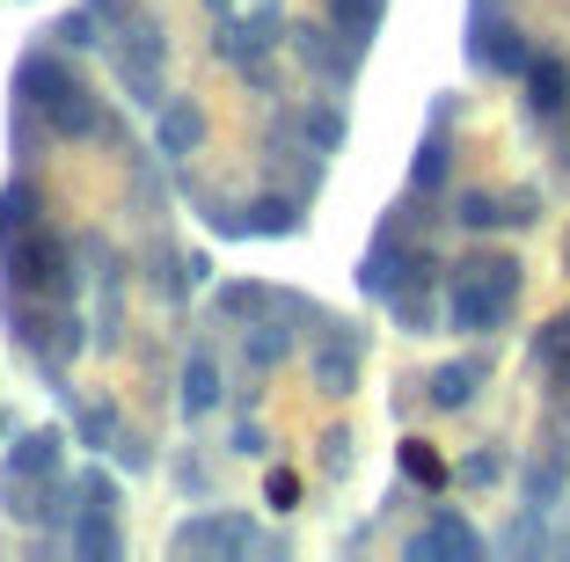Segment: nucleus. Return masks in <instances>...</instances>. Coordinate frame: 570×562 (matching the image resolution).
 <instances>
[{"instance_id":"1","label":"nucleus","mask_w":570,"mask_h":562,"mask_svg":"<svg viewBox=\"0 0 570 562\" xmlns=\"http://www.w3.org/2000/svg\"><path fill=\"white\" fill-rule=\"evenodd\" d=\"M512 299H520V264L512 256H469L446 285V329L490 336L512 322Z\"/></svg>"},{"instance_id":"2","label":"nucleus","mask_w":570,"mask_h":562,"mask_svg":"<svg viewBox=\"0 0 570 562\" xmlns=\"http://www.w3.org/2000/svg\"><path fill=\"white\" fill-rule=\"evenodd\" d=\"M8 278H16V293H30V299H73V248L59 241V234H45V227H22V241H16V256H8Z\"/></svg>"},{"instance_id":"3","label":"nucleus","mask_w":570,"mask_h":562,"mask_svg":"<svg viewBox=\"0 0 570 562\" xmlns=\"http://www.w3.org/2000/svg\"><path fill=\"white\" fill-rule=\"evenodd\" d=\"M417 270H439L424 248H403V219H387L381 234H373V248H366V264H358V293L366 299H395Z\"/></svg>"},{"instance_id":"4","label":"nucleus","mask_w":570,"mask_h":562,"mask_svg":"<svg viewBox=\"0 0 570 562\" xmlns=\"http://www.w3.org/2000/svg\"><path fill=\"white\" fill-rule=\"evenodd\" d=\"M469 51H475V67L498 73V81H527V67H534V45H527L520 22H490L483 8H475V37H469Z\"/></svg>"},{"instance_id":"5","label":"nucleus","mask_w":570,"mask_h":562,"mask_svg":"<svg viewBox=\"0 0 570 562\" xmlns=\"http://www.w3.org/2000/svg\"><path fill=\"white\" fill-rule=\"evenodd\" d=\"M256 541V526L242 512H205L190 526H176V555H242Z\"/></svg>"},{"instance_id":"6","label":"nucleus","mask_w":570,"mask_h":562,"mask_svg":"<svg viewBox=\"0 0 570 562\" xmlns=\"http://www.w3.org/2000/svg\"><path fill=\"white\" fill-rule=\"evenodd\" d=\"M432 555H461V562H475V555H483V533H475L461 512H432V526L410 541V562H432Z\"/></svg>"},{"instance_id":"7","label":"nucleus","mask_w":570,"mask_h":562,"mask_svg":"<svg viewBox=\"0 0 570 562\" xmlns=\"http://www.w3.org/2000/svg\"><path fill=\"white\" fill-rule=\"evenodd\" d=\"M527 110L534 117H563L570 110V59L563 51H534V67H527Z\"/></svg>"},{"instance_id":"8","label":"nucleus","mask_w":570,"mask_h":562,"mask_svg":"<svg viewBox=\"0 0 570 562\" xmlns=\"http://www.w3.org/2000/svg\"><path fill=\"white\" fill-rule=\"evenodd\" d=\"M67 81H73V73L59 67L51 51H30V59H22V67H16V102H22V110H45V102L59 96V88H67Z\"/></svg>"},{"instance_id":"9","label":"nucleus","mask_w":570,"mask_h":562,"mask_svg":"<svg viewBox=\"0 0 570 562\" xmlns=\"http://www.w3.org/2000/svg\"><path fill=\"white\" fill-rule=\"evenodd\" d=\"M45 125H51L59 139H88V132H96V96H88L81 81H67L59 96L45 102Z\"/></svg>"},{"instance_id":"10","label":"nucleus","mask_w":570,"mask_h":562,"mask_svg":"<svg viewBox=\"0 0 570 562\" xmlns=\"http://www.w3.org/2000/svg\"><path fill=\"white\" fill-rule=\"evenodd\" d=\"M307 365H315V387H322V395H352V387H358V336L322 344Z\"/></svg>"},{"instance_id":"11","label":"nucleus","mask_w":570,"mask_h":562,"mask_svg":"<svg viewBox=\"0 0 570 562\" xmlns=\"http://www.w3.org/2000/svg\"><path fill=\"white\" fill-rule=\"evenodd\" d=\"M483 373H490V358H461V365H439V373H432L424 387H432L439 410H469L475 387H483Z\"/></svg>"},{"instance_id":"12","label":"nucleus","mask_w":570,"mask_h":562,"mask_svg":"<svg viewBox=\"0 0 570 562\" xmlns=\"http://www.w3.org/2000/svg\"><path fill=\"white\" fill-rule=\"evenodd\" d=\"M198 139H205V117H198V102H161V154H168V161H184V154H198Z\"/></svg>"},{"instance_id":"13","label":"nucleus","mask_w":570,"mask_h":562,"mask_svg":"<svg viewBox=\"0 0 570 562\" xmlns=\"http://www.w3.org/2000/svg\"><path fill=\"white\" fill-rule=\"evenodd\" d=\"M8 475L16 482H51L59 475V438H51V431H30V438L8 453Z\"/></svg>"},{"instance_id":"14","label":"nucleus","mask_w":570,"mask_h":562,"mask_svg":"<svg viewBox=\"0 0 570 562\" xmlns=\"http://www.w3.org/2000/svg\"><path fill=\"white\" fill-rule=\"evenodd\" d=\"M381 8H387V0H330V22H336V37H344V45L366 51L373 30H381Z\"/></svg>"},{"instance_id":"15","label":"nucleus","mask_w":570,"mask_h":562,"mask_svg":"<svg viewBox=\"0 0 570 562\" xmlns=\"http://www.w3.org/2000/svg\"><path fill=\"white\" fill-rule=\"evenodd\" d=\"M293 45H301V59H315L330 81H352V67H358V45H344L336 51L330 45V30H293Z\"/></svg>"},{"instance_id":"16","label":"nucleus","mask_w":570,"mask_h":562,"mask_svg":"<svg viewBox=\"0 0 570 562\" xmlns=\"http://www.w3.org/2000/svg\"><path fill=\"white\" fill-rule=\"evenodd\" d=\"M563 482H570V453L534 461V467H527V512H549L556 496H563Z\"/></svg>"},{"instance_id":"17","label":"nucleus","mask_w":570,"mask_h":562,"mask_svg":"<svg viewBox=\"0 0 570 562\" xmlns=\"http://www.w3.org/2000/svg\"><path fill=\"white\" fill-rule=\"evenodd\" d=\"M242 234H271V241H278V234H301V205L293 198H256L249 213H242Z\"/></svg>"},{"instance_id":"18","label":"nucleus","mask_w":570,"mask_h":562,"mask_svg":"<svg viewBox=\"0 0 570 562\" xmlns=\"http://www.w3.org/2000/svg\"><path fill=\"white\" fill-rule=\"evenodd\" d=\"M446 161H453L446 132H432V139L417 147V161H410V190H424V198H432V190H446Z\"/></svg>"},{"instance_id":"19","label":"nucleus","mask_w":570,"mask_h":562,"mask_svg":"<svg viewBox=\"0 0 570 562\" xmlns=\"http://www.w3.org/2000/svg\"><path fill=\"white\" fill-rule=\"evenodd\" d=\"M285 351H293V329H285V322H256V336H242V358H249L256 373L285 365Z\"/></svg>"},{"instance_id":"20","label":"nucleus","mask_w":570,"mask_h":562,"mask_svg":"<svg viewBox=\"0 0 570 562\" xmlns=\"http://www.w3.org/2000/svg\"><path fill=\"white\" fill-rule=\"evenodd\" d=\"M213 402H219V365L198 351V358L184 365V416H205Z\"/></svg>"},{"instance_id":"21","label":"nucleus","mask_w":570,"mask_h":562,"mask_svg":"<svg viewBox=\"0 0 570 562\" xmlns=\"http://www.w3.org/2000/svg\"><path fill=\"white\" fill-rule=\"evenodd\" d=\"M73 555H96V562H110V555H118V526H110V512L73 519Z\"/></svg>"},{"instance_id":"22","label":"nucleus","mask_w":570,"mask_h":562,"mask_svg":"<svg viewBox=\"0 0 570 562\" xmlns=\"http://www.w3.org/2000/svg\"><path fill=\"white\" fill-rule=\"evenodd\" d=\"M301 132H307L315 154H336L344 147V110H336V102H315V110H301Z\"/></svg>"},{"instance_id":"23","label":"nucleus","mask_w":570,"mask_h":562,"mask_svg":"<svg viewBox=\"0 0 570 562\" xmlns=\"http://www.w3.org/2000/svg\"><path fill=\"white\" fill-rule=\"evenodd\" d=\"M453 219H461L469 234H490V227H504L512 213H504V205L490 198V190H461V198H453Z\"/></svg>"},{"instance_id":"24","label":"nucleus","mask_w":570,"mask_h":562,"mask_svg":"<svg viewBox=\"0 0 570 562\" xmlns=\"http://www.w3.org/2000/svg\"><path fill=\"white\" fill-rule=\"evenodd\" d=\"M534 365H541V373H563V365H570V315H556L549 329L534 336Z\"/></svg>"},{"instance_id":"25","label":"nucleus","mask_w":570,"mask_h":562,"mask_svg":"<svg viewBox=\"0 0 570 562\" xmlns=\"http://www.w3.org/2000/svg\"><path fill=\"white\" fill-rule=\"evenodd\" d=\"M403 475H410V482H424V490H439V482H446V461H439L424 438H403Z\"/></svg>"},{"instance_id":"26","label":"nucleus","mask_w":570,"mask_h":562,"mask_svg":"<svg viewBox=\"0 0 570 562\" xmlns=\"http://www.w3.org/2000/svg\"><path fill=\"white\" fill-rule=\"evenodd\" d=\"M81 446H118V416L102 410V402H88V410H81Z\"/></svg>"},{"instance_id":"27","label":"nucleus","mask_w":570,"mask_h":562,"mask_svg":"<svg viewBox=\"0 0 570 562\" xmlns=\"http://www.w3.org/2000/svg\"><path fill=\"white\" fill-rule=\"evenodd\" d=\"M264 496H271V504H278V512H293V504H301V475H293V467H271Z\"/></svg>"},{"instance_id":"28","label":"nucleus","mask_w":570,"mask_h":562,"mask_svg":"<svg viewBox=\"0 0 570 562\" xmlns=\"http://www.w3.org/2000/svg\"><path fill=\"white\" fill-rule=\"evenodd\" d=\"M59 45H96V16H88V8H73V16H59Z\"/></svg>"},{"instance_id":"29","label":"nucleus","mask_w":570,"mask_h":562,"mask_svg":"<svg viewBox=\"0 0 570 562\" xmlns=\"http://www.w3.org/2000/svg\"><path fill=\"white\" fill-rule=\"evenodd\" d=\"M264 285H227V293H219V307H227V315H256V307H264Z\"/></svg>"},{"instance_id":"30","label":"nucleus","mask_w":570,"mask_h":562,"mask_svg":"<svg viewBox=\"0 0 570 562\" xmlns=\"http://www.w3.org/2000/svg\"><path fill=\"white\" fill-rule=\"evenodd\" d=\"M81 496H88V512H118V482L110 475H81Z\"/></svg>"},{"instance_id":"31","label":"nucleus","mask_w":570,"mask_h":562,"mask_svg":"<svg viewBox=\"0 0 570 562\" xmlns=\"http://www.w3.org/2000/svg\"><path fill=\"white\" fill-rule=\"evenodd\" d=\"M498 475H504L498 453H469V461H461V482H475V490H483V482H498Z\"/></svg>"},{"instance_id":"32","label":"nucleus","mask_w":570,"mask_h":562,"mask_svg":"<svg viewBox=\"0 0 570 562\" xmlns=\"http://www.w3.org/2000/svg\"><path fill=\"white\" fill-rule=\"evenodd\" d=\"M118 461H125V467L139 475V467H147V446H139V438H118Z\"/></svg>"},{"instance_id":"33","label":"nucleus","mask_w":570,"mask_h":562,"mask_svg":"<svg viewBox=\"0 0 570 562\" xmlns=\"http://www.w3.org/2000/svg\"><path fill=\"white\" fill-rule=\"evenodd\" d=\"M563 256H570V248H563Z\"/></svg>"}]
</instances>
